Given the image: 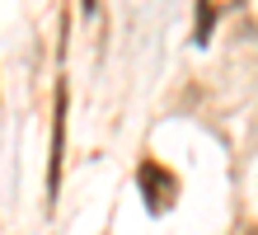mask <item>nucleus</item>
<instances>
[{
    "mask_svg": "<svg viewBox=\"0 0 258 235\" xmlns=\"http://www.w3.org/2000/svg\"><path fill=\"white\" fill-rule=\"evenodd\" d=\"M141 193H146V202H150V212H164V207L174 202V179L164 174L155 160H146V165H141Z\"/></svg>",
    "mask_w": 258,
    "mask_h": 235,
    "instance_id": "nucleus-1",
    "label": "nucleus"
}]
</instances>
